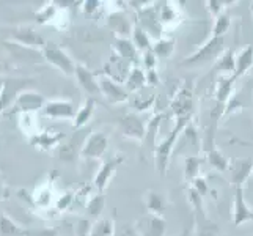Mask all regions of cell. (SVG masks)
Listing matches in <instances>:
<instances>
[{"mask_svg": "<svg viewBox=\"0 0 253 236\" xmlns=\"http://www.w3.org/2000/svg\"><path fill=\"white\" fill-rule=\"evenodd\" d=\"M145 77H146V85H151V87H156L159 85V74L156 69H150V71H145Z\"/></svg>", "mask_w": 253, "mask_h": 236, "instance_id": "obj_45", "label": "cell"}, {"mask_svg": "<svg viewBox=\"0 0 253 236\" xmlns=\"http://www.w3.org/2000/svg\"><path fill=\"white\" fill-rule=\"evenodd\" d=\"M228 170L234 188H242V185L249 180V177L253 172V161L234 159L228 164Z\"/></svg>", "mask_w": 253, "mask_h": 236, "instance_id": "obj_17", "label": "cell"}, {"mask_svg": "<svg viewBox=\"0 0 253 236\" xmlns=\"http://www.w3.org/2000/svg\"><path fill=\"white\" fill-rule=\"evenodd\" d=\"M41 54H42V60H46L49 65L55 66L60 73H63L65 76H74L76 62L63 47H60L57 45V43L46 41V46L42 47Z\"/></svg>", "mask_w": 253, "mask_h": 236, "instance_id": "obj_2", "label": "cell"}, {"mask_svg": "<svg viewBox=\"0 0 253 236\" xmlns=\"http://www.w3.org/2000/svg\"><path fill=\"white\" fill-rule=\"evenodd\" d=\"M10 41L33 50H42V47L46 46V40L35 29L29 27V25H19V27H16L11 33Z\"/></svg>", "mask_w": 253, "mask_h": 236, "instance_id": "obj_8", "label": "cell"}, {"mask_svg": "<svg viewBox=\"0 0 253 236\" xmlns=\"http://www.w3.org/2000/svg\"><path fill=\"white\" fill-rule=\"evenodd\" d=\"M225 52V37H211L205 45L200 47L197 52H194L192 55L186 57L182 60L181 65H200V63H206V62H217L222 54Z\"/></svg>", "mask_w": 253, "mask_h": 236, "instance_id": "obj_4", "label": "cell"}, {"mask_svg": "<svg viewBox=\"0 0 253 236\" xmlns=\"http://www.w3.org/2000/svg\"><path fill=\"white\" fill-rule=\"evenodd\" d=\"M5 71V65L3 63H0V74H2Z\"/></svg>", "mask_w": 253, "mask_h": 236, "instance_id": "obj_48", "label": "cell"}, {"mask_svg": "<svg viewBox=\"0 0 253 236\" xmlns=\"http://www.w3.org/2000/svg\"><path fill=\"white\" fill-rule=\"evenodd\" d=\"M174 47H176L174 38H159L151 46V52L156 55V58H169L174 52Z\"/></svg>", "mask_w": 253, "mask_h": 236, "instance_id": "obj_27", "label": "cell"}, {"mask_svg": "<svg viewBox=\"0 0 253 236\" xmlns=\"http://www.w3.org/2000/svg\"><path fill=\"white\" fill-rule=\"evenodd\" d=\"M145 87H146V77H145L143 68L138 65L132 66L125 82V89L127 90V93H138V92H142Z\"/></svg>", "mask_w": 253, "mask_h": 236, "instance_id": "obj_24", "label": "cell"}, {"mask_svg": "<svg viewBox=\"0 0 253 236\" xmlns=\"http://www.w3.org/2000/svg\"><path fill=\"white\" fill-rule=\"evenodd\" d=\"M74 77L81 89L88 93L91 98L94 94H99V85H98V74H94L91 69H88L82 63H76Z\"/></svg>", "mask_w": 253, "mask_h": 236, "instance_id": "obj_15", "label": "cell"}, {"mask_svg": "<svg viewBox=\"0 0 253 236\" xmlns=\"http://www.w3.org/2000/svg\"><path fill=\"white\" fill-rule=\"evenodd\" d=\"M178 17L179 16H178V11H176V6H171L170 2L162 3V6L159 8V22H161L162 27H164V25L176 22Z\"/></svg>", "mask_w": 253, "mask_h": 236, "instance_id": "obj_37", "label": "cell"}, {"mask_svg": "<svg viewBox=\"0 0 253 236\" xmlns=\"http://www.w3.org/2000/svg\"><path fill=\"white\" fill-rule=\"evenodd\" d=\"M192 189L197 190L198 194L203 197L208 192V183H206V180L203 177H197L194 181H192Z\"/></svg>", "mask_w": 253, "mask_h": 236, "instance_id": "obj_42", "label": "cell"}, {"mask_svg": "<svg viewBox=\"0 0 253 236\" xmlns=\"http://www.w3.org/2000/svg\"><path fill=\"white\" fill-rule=\"evenodd\" d=\"M3 192H5V183H3L2 177H0V198H2V195H3Z\"/></svg>", "mask_w": 253, "mask_h": 236, "instance_id": "obj_47", "label": "cell"}, {"mask_svg": "<svg viewBox=\"0 0 253 236\" xmlns=\"http://www.w3.org/2000/svg\"><path fill=\"white\" fill-rule=\"evenodd\" d=\"M153 102H154V94L151 96H146V98H143L142 94H135V98L132 101V106L135 110H146V109H150L153 106Z\"/></svg>", "mask_w": 253, "mask_h": 236, "instance_id": "obj_39", "label": "cell"}, {"mask_svg": "<svg viewBox=\"0 0 253 236\" xmlns=\"http://www.w3.org/2000/svg\"><path fill=\"white\" fill-rule=\"evenodd\" d=\"M112 49H113V54H117L120 58H123L129 65H132V66L138 65V52L129 38H115Z\"/></svg>", "mask_w": 253, "mask_h": 236, "instance_id": "obj_20", "label": "cell"}, {"mask_svg": "<svg viewBox=\"0 0 253 236\" xmlns=\"http://www.w3.org/2000/svg\"><path fill=\"white\" fill-rule=\"evenodd\" d=\"M104 206H106V197L102 194L91 195L88 202H86V213L91 217H99L101 213L104 211Z\"/></svg>", "mask_w": 253, "mask_h": 236, "instance_id": "obj_36", "label": "cell"}, {"mask_svg": "<svg viewBox=\"0 0 253 236\" xmlns=\"http://www.w3.org/2000/svg\"><path fill=\"white\" fill-rule=\"evenodd\" d=\"M231 25V17L230 14L223 11L220 16L215 17V22H214V27H212V37L219 38V37H225V33L228 32Z\"/></svg>", "mask_w": 253, "mask_h": 236, "instance_id": "obj_38", "label": "cell"}, {"mask_svg": "<svg viewBox=\"0 0 253 236\" xmlns=\"http://www.w3.org/2000/svg\"><path fill=\"white\" fill-rule=\"evenodd\" d=\"M94 110H96V101H94V98L88 96V98H86L82 102V106L77 107L76 117L73 120V128L74 129H82V128H85L86 125L90 123V120L93 118Z\"/></svg>", "mask_w": 253, "mask_h": 236, "instance_id": "obj_21", "label": "cell"}, {"mask_svg": "<svg viewBox=\"0 0 253 236\" xmlns=\"http://www.w3.org/2000/svg\"><path fill=\"white\" fill-rule=\"evenodd\" d=\"M44 102H46V99L42 98L38 92L21 90L14 98L11 107L8 109L5 113L6 115H16V113H21V115H30V113L41 112Z\"/></svg>", "mask_w": 253, "mask_h": 236, "instance_id": "obj_3", "label": "cell"}, {"mask_svg": "<svg viewBox=\"0 0 253 236\" xmlns=\"http://www.w3.org/2000/svg\"><path fill=\"white\" fill-rule=\"evenodd\" d=\"M156 65H158V58L150 50H146L142 54V68L143 71H150V69H156Z\"/></svg>", "mask_w": 253, "mask_h": 236, "instance_id": "obj_41", "label": "cell"}, {"mask_svg": "<svg viewBox=\"0 0 253 236\" xmlns=\"http://www.w3.org/2000/svg\"><path fill=\"white\" fill-rule=\"evenodd\" d=\"M132 65H129L127 62H125L123 58H120L117 54L112 52V57L107 60V63L104 65V76H107L109 79H112L113 82H117L120 85H125L127 74L130 71Z\"/></svg>", "mask_w": 253, "mask_h": 236, "instance_id": "obj_13", "label": "cell"}, {"mask_svg": "<svg viewBox=\"0 0 253 236\" xmlns=\"http://www.w3.org/2000/svg\"><path fill=\"white\" fill-rule=\"evenodd\" d=\"M252 10H253V3H252Z\"/></svg>", "mask_w": 253, "mask_h": 236, "instance_id": "obj_51", "label": "cell"}, {"mask_svg": "<svg viewBox=\"0 0 253 236\" xmlns=\"http://www.w3.org/2000/svg\"><path fill=\"white\" fill-rule=\"evenodd\" d=\"M101 8V2H96V0H86V2L82 3V11L86 16H91L94 14Z\"/></svg>", "mask_w": 253, "mask_h": 236, "instance_id": "obj_43", "label": "cell"}, {"mask_svg": "<svg viewBox=\"0 0 253 236\" xmlns=\"http://www.w3.org/2000/svg\"><path fill=\"white\" fill-rule=\"evenodd\" d=\"M145 203H146V208L150 214H154V216H162V213L165 211V206H167V200L162 194L159 192H148L146 194V198H145Z\"/></svg>", "mask_w": 253, "mask_h": 236, "instance_id": "obj_28", "label": "cell"}, {"mask_svg": "<svg viewBox=\"0 0 253 236\" xmlns=\"http://www.w3.org/2000/svg\"><path fill=\"white\" fill-rule=\"evenodd\" d=\"M253 66V45L244 47L236 55V68H234V79H239Z\"/></svg>", "mask_w": 253, "mask_h": 236, "instance_id": "obj_26", "label": "cell"}, {"mask_svg": "<svg viewBox=\"0 0 253 236\" xmlns=\"http://www.w3.org/2000/svg\"><path fill=\"white\" fill-rule=\"evenodd\" d=\"M154 3H150L148 6H140L138 8V19H137V25L142 30H145L148 33V37H154V38H162V30L164 27L159 22V8L153 6Z\"/></svg>", "mask_w": 253, "mask_h": 236, "instance_id": "obj_6", "label": "cell"}, {"mask_svg": "<svg viewBox=\"0 0 253 236\" xmlns=\"http://www.w3.org/2000/svg\"><path fill=\"white\" fill-rule=\"evenodd\" d=\"M253 221V211L247 205L244 198V189L236 188L234 189V205H233V224L236 227H241Z\"/></svg>", "mask_w": 253, "mask_h": 236, "instance_id": "obj_16", "label": "cell"}, {"mask_svg": "<svg viewBox=\"0 0 253 236\" xmlns=\"http://www.w3.org/2000/svg\"><path fill=\"white\" fill-rule=\"evenodd\" d=\"M179 236H187V230H184V232H182V233H181Z\"/></svg>", "mask_w": 253, "mask_h": 236, "instance_id": "obj_49", "label": "cell"}, {"mask_svg": "<svg viewBox=\"0 0 253 236\" xmlns=\"http://www.w3.org/2000/svg\"><path fill=\"white\" fill-rule=\"evenodd\" d=\"M234 68H236V55L233 49H228L217 58V69L222 73V76H233Z\"/></svg>", "mask_w": 253, "mask_h": 236, "instance_id": "obj_30", "label": "cell"}, {"mask_svg": "<svg viewBox=\"0 0 253 236\" xmlns=\"http://www.w3.org/2000/svg\"><path fill=\"white\" fill-rule=\"evenodd\" d=\"M197 219V236H219V227L209 222L205 213H195Z\"/></svg>", "mask_w": 253, "mask_h": 236, "instance_id": "obj_31", "label": "cell"}, {"mask_svg": "<svg viewBox=\"0 0 253 236\" xmlns=\"http://www.w3.org/2000/svg\"><path fill=\"white\" fill-rule=\"evenodd\" d=\"M71 202H73V195L71 194H65L63 197H60L57 208L60 209V211H63V209H66L69 205H71Z\"/></svg>", "mask_w": 253, "mask_h": 236, "instance_id": "obj_46", "label": "cell"}, {"mask_svg": "<svg viewBox=\"0 0 253 236\" xmlns=\"http://www.w3.org/2000/svg\"><path fill=\"white\" fill-rule=\"evenodd\" d=\"M234 76H220L219 82L215 87V99H217V110L222 112L226 106V102L230 99V94L233 92V84H234Z\"/></svg>", "mask_w": 253, "mask_h": 236, "instance_id": "obj_22", "label": "cell"}, {"mask_svg": "<svg viewBox=\"0 0 253 236\" xmlns=\"http://www.w3.org/2000/svg\"><path fill=\"white\" fill-rule=\"evenodd\" d=\"M24 236H58L57 229H41V230H25Z\"/></svg>", "mask_w": 253, "mask_h": 236, "instance_id": "obj_44", "label": "cell"}, {"mask_svg": "<svg viewBox=\"0 0 253 236\" xmlns=\"http://www.w3.org/2000/svg\"><path fill=\"white\" fill-rule=\"evenodd\" d=\"M192 117H184V118H176V126L171 129V133L164 139V141L156 145V167H158V172L161 177H165L167 173V165L170 161V156L173 153V148L176 145L179 136L184 133L186 126L190 123Z\"/></svg>", "mask_w": 253, "mask_h": 236, "instance_id": "obj_1", "label": "cell"}, {"mask_svg": "<svg viewBox=\"0 0 253 236\" xmlns=\"http://www.w3.org/2000/svg\"><path fill=\"white\" fill-rule=\"evenodd\" d=\"M120 128L123 136L132 141L142 142L146 137V123L137 113H126L120 121Z\"/></svg>", "mask_w": 253, "mask_h": 236, "instance_id": "obj_12", "label": "cell"}, {"mask_svg": "<svg viewBox=\"0 0 253 236\" xmlns=\"http://www.w3.org/2000/svg\"><path fill=\"white\" fill-rule=\"evenodd\" d=\"M134 25L126 10H115L107 16V27L115 33V38H130Z\"/></svg>", "mask_w": 253, "mask_h": 236, "instance_id": "obj_11", "label": "cell"}, {"mask_svg": "<svg viewBox=\"0 0 253 236\" xmlns=\"http://www.w3.org/2000/svg\"><path fill=\"white\" fill-rule=\"evenodd\" d=\"M173 115L176 118L192 117V107H194V93H192V85L184 84L181 89L174 93V98L170 102Z\"/></svg>", "mask_w": 253, "mask_h": 236, "instance_id": "obj_10", "label": "cell"}, {"mask_svg": "<svg viewBox=\"0 0 253 236\" xmlns=\"http://www.w3.org/2000/svg\"><path fill=\"white\" fill-rule=\"evenodd\" d=\"M230 3L231 2H220V0H209V2H206L208 10H209V13H211V16L214 17V19L225 11V5H230Z\"/></svg>", "mask_w": 253, "mask_h": 236, "instance_id": "obj_40", "label": "cell"}, {"mask_svg": "<svg viewBox=\"0 0 253 236\" xmlns=\"http://www.w3.org/2000/svg\"><path fill=\"white\" fill-rule=\"evenodd\" d=\"M5 47L10 50V54L16 58V60H22V62H32L37 63L42 60V54L41 50H33L29 47H22L16 43H11L10 40L5 41Z\"/></svg>", "mask_w": 253, "mask_h": 236, "instance_id": "obj_23", "label": "cell"}, {"mask_svg": "<svg viewBox=\"0 0 253 236\" xmlns=\"http://www.w3.org/2000/svg\"><path fill=\"white\" fill-rule=\"evenodd\" d=\"M209 145H211L208 148V161H209V164H211L215 170L226 172V169H228V159H226V157L223 156V153L220 150H217L212 143H209Z\"/></svg>", "mask_w": 253, "mask_h": 236, "instance_id": "obj_34", "label": "cell"}, {"mask_svg": "<svg viewBox=\"0 0 253 236\" xmlns=\"http://www.w3.org/2000/svg\"><path fill=\"white\" fill-rule=\"evenodd\" d=\"M82 236H90V235H82Z\"/></svg>", "mask_w": 253, "mask_h": 236, "instance_id": "obj_50", "label": "cell"}, {"mask_svg": "<svg viewBox=\"0 0 253 236\" xmlns=\"http://www.w3.org/2000/svg\"><path fill=\"white\" fill-rule=\"evenodd\" d=\"M200 167H202V159L197 156H187L184 159V178L186 181H194L200 177Z\"/></svg>", "mask_w": 253, "mask_h": 236, "instance_id": "obj_35", "label": "cell"}, {"mask_svg": "<svg viewBox=\"0 0 253 236\" xmlns=\"http://www.w3.org/2000/svg\"><path fill=\"white\" fill-rule=\"evenodd\" d=\"M167 230V222L162 216L148 214L143 217L140 225L137 227V232L140 236H164Z\"/></svg>", "mask_w": 253, "mask_h": 236, "instance_id": "obj_18", "label": "cell"}, {"mask_svg": "<svg viewBox=\"0 0 253 236\" xmlns=\"http://www.w3.org/2000/svg\"><path fill=\"white\" fill-rule=\"evenodd\" d=\"M98 85H99V94H102L110 104H125L129 101V93L125 89V85H120L113 82L104 74H98Z\"/></svg>", "mask_w": 253, "mask_h": 236, "instance_id": "obj_9", "label": "cell"}, {"mask_svg": "<svg viewBox=\"0 0 253 236\" xmlns=\"http://www.w3.org/2000/svg\"><path fill=\"white\" fill-rule=\"evenodd\" d=\"M120 162H121V159H118V157H115V159H110V161H106V162L101 165V169L98 170V173L94 175L93 185H94L96 189H98L99 194L107 189L109 183H110L113 175H115Z\"/></svg>", "mask_w": 253, "mask_h": 236, "instance_id": "obj_19", "label": "cell"}, {"mask_svg": "<svg viewBox=\"0 0 253 236\" xmlns=\"http://www.w3.org/2000/svg\"><path fill=\"white\" fill-rule=\"evenodd\" d=\"M109 148V134L106 133H91L88 134L81 145L79 156L84 159H101Z\"/></svg>", "mask_w": 253, "mask_h": 236, "instance_id": "obj_5", "label": "cell"}, {"mask_svg": "<svg viewBox=\"0 0 253 236\" xmlns=\"http://www.w3.org/2000/svg\"><path fill=\"white\" fill-rule=\"evenodd\" d=\"M65 134L55 133V131H38L30 139L32 145L40 151H52L54 148H58L63 142Z\"/></svg>", "mask_w": 253, "mask_h": 236, "instance_id": "obj_14", "label": "cell"}, {"mask_svg": "<svg viewBox=\"0 0 253 236\" xmlns=\"http://www.w3.org/2000/svg\"><path fill=\"white\" fill-rule=\"evenodd\" d=\"M130 41H132L134 47L137 49V52H146L151 49V38L148 37V33L145 30H142L138 25L135 24L134 29H132V33H130Z\"/></svg>", "mask_w": 253, "mask_h": 236, "instance_id": "obj_29", "label": "cell"}, {"mask_svg": "<svg viewBox=\"0 0 253 236\" xmlns=\"http://www.w3.org/2000/svg\"><path fill=\"white\" fill-rule=\"evenodd\" d=\"M41 112L50 120H74L77 106L69 99H49L44 102Z\"/></svg>", "mask_w": 253, "mask_h": 236, "instance_id": "obj_7", "label": "cell"}, {"mask_svg": "<svg viewBox=\"0 0 253 236\" xmlns=\"http://www.w3.org/2000/svg\"><path fill=\"white\" fill-rule=\"evenodd\" d=\"M115 235V225L107 217H101L91 224L90 236H113Z\"/></svg>", "mask_w": 253, "mask_h": 236, "instance_id": "obj_33", "label": "cell"}, {"mask_svg": "<svg viewBox=\"0 0 253 236\" xmlns=\"http://www.w3.org/2000/svg\"><path fill=\"white\" fill-rule=\"evenodd\" d=\"M25 229L17 225L11 217L0 214V236H24Z\"/></svg>", "mask_w": 253, "mask_h": 236, "instance_id": "obj_32", "label": "cell"}, {"mask_svg": "<svg viewBox=\"0 0 253 236\" xmlns=\"http://www.w3.org/2000/svg\"><path fill=\"white\" fill-rule=\"evenodd\" d=\"M13 82L14 81H3L2 89H0V115H3L11 107L14 98L21 92V85H16Z\"/></svg>", "mask_w": 253, "mask_h": 236, "instance_id": "obj_25", "label": "cell"}]
</instances>
